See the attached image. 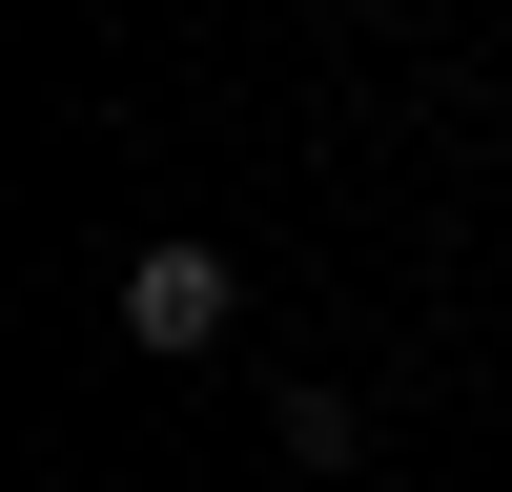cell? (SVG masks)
Returning a JSON list of instances; mask_svg holds the SVG:
<instances>
[{"label":"cell","mask_w":512,"mask_h":492,"mask_svg":"<svg viewBox=\"0 0 512 492\" xmlns=\"http://www.w3.org/2000/svg\"><path fill=\"white\" fill-rule=\"evenodd\" d=\"M226 328H246V267H226V246H185V226H164V246H123V349H144V369L226 349Z\"/></svg>","instance_id":"obj_1"},{"label":"cell","mask_w":512,"mask_h":492,"mask_svg":"<svg viewBox=\"0 0 512 492\" xmlns=\"http://www.w3.org/2000/svg\"><path fill=\"white\" fill-rule=\"evenodd\" d=\"M267 451H287V472H349V451H369V410H349V390H287V431H267Z\"/></svg>","instance_id":"obj_2"}]
</instances>
